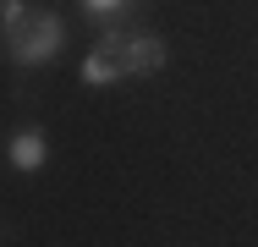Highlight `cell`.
Listing matches in <instances>:
<instances>
[{"instance_id": "cell-1", "label": "cell", "mask_w": 258, "mask_h": 247, "mask_svg": "<svg viewBox=\"0 0 258 247\" xmlns=\"http://www.w3.org/2000/svg\"><path fill=\"white\" fill-rule=\"evenodd\" d=\"M60 17L55 11H33L28 0H0V44L17 66H44L60 55Z\"/></svg>"}, {"instance_id": "cell-2", "label": "cell", "mask_w": 258, "mask_h": 247, "mask_svg": "<svg viewBox=\"0 0 258 247\" xmlns=\"http://www.w3.org/2000/svg\"><path fill=\"white\" fill-rule=\"evenodd\" d=\"M121 77H132V33L110 28L99 44L88 49V60H83V83L104 88V83H121Z\"/></svg>"}, {"instance_id": "cell-3", "label": "cell", "mask_w": 258, "mask_h": 247, "mask_svg": "<svg viewBox=\"0 0 258 247\" xmlns=\"http://www.w3.org/2000/svg\"><path fill=\"white\" fill-rule=\"evenodd\" d=\"M44 159H50V143H44L39 127H22V132L11 138V165H17V170H39Z\"/></svg>"}, {"instance_id": "cell-4", "label": "cell", "mask_w": 258, "mask_h": 247, "mask_svg": "<svg viewBox=\"0 0 258 247\" xmlns=\"http://www.w3.org/2000/svg\"><path fill=\"white\" fill-rule=\"evenodd\" d=\"M165 60H170V49L159 44L154 33H132V77H154Z\"/></svg>"}, {"instance_id": "cell-5", "label": "cell", "mask_w": 258, "mask_h": 247, "mask_svg": "<svg viewBox=\"0 0 258 247\" xmlns=\"http://www.w3.org/2000/svg\"><path fill=\"white\" fill-rule=\"evenodd\" d=\"M83 6H88V11H99V17H110V11H121L126 0H83Z\"/></svg>"}]
</instances>
